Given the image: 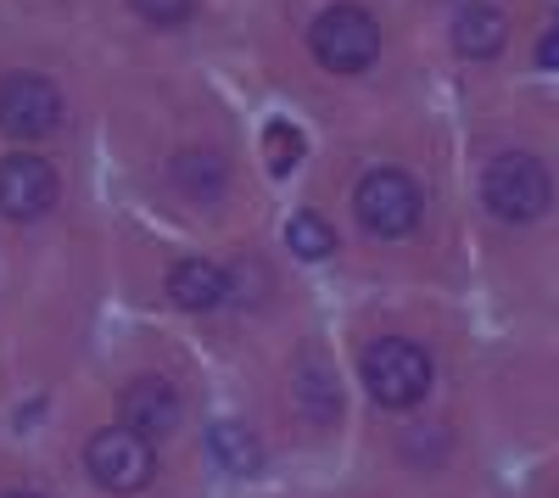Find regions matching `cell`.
<instances>
[{"label": "cell", "instance_id": "cell-13", "mask_svg": "<svg viewBox=\"0 0 559 498\" xmlns=\"http://www.w3.org/2000/svg\"><path fill=\"white\" fill-rule=\"evenodd\" d=\"M207 448H213V460L224 465V476H258V465H263V448H258V437L247 426H213Z\"/></svg>", "mask_w": 559, "mask_h": 498}, {"label": "cell", "instance_id": "cell-18", "mask_svg": "<svg viewBox=\"0 0 559 498\" xmlns=\"http://www.w3.org/2000/svg\"><path fill=\"white\" fill-rule=\"evenodd\" d=\"M537 68H543V73H559V28H548V34L537 39Z\"/></svg>", "mask_w": 559, "mask_h": 498}, {"label": "cell", "instance_id": "cell-6", "mask_svg": "<svg viewBox=\"0 0 559 498\" xmlns=\"http://www.w3.org/2000/svg\"><path fill=\"white\" fill-rule=\"evenodd\" d=\"M62 123V90L39 73H7L0 79V129L12 141H39Z\"/></svg>", "mask_w": 559, "mask_h": 498}, {"label": "cell", "instance_id": "cell-9", "mask_svg": "<svg viewBox=\"0 0 559 498\" xmlns=\"http://www.w3.org/2000/svg\"><path fill=\"white\" fill-rule=\"evenodd\" d=\"M229 297V275L218 263H207V258H185V263H174L168 269V303L174 308H185V313H207V308H218Z\"/></svg>", "mask_w": 559, "mask_h": 498}, {"label": "cell", "instance_id": "cell-19", "mask_svg": "<svg viewBox=\"0 0 559 498\" xmlns=\"http://www.w3.org/2000/svg\"><path fill=\"white\" fill-rule=\"evenodd\" d=\"M0 498H34V493H0Z\"/></svg>", "mask_w": 559, "mask_h": 498}, {"label": "cell", "instance_id": "cell-14", "mask_svg": "<svg viewBox=\"0 0 559 498\" xmlns=\"http://www.w3.org/2000/svg\"><path fill=\"white\" fill-rule=\"evenodd\" d=\"M286 247H292L297 258L319 263V258L336 252V230H331V224H324L319 213H297V218L286 224Z\"/></svg>", "mask_w": 559, "mask_h": 498}, {"label": "cell", "instance_id": "cell-7", "mask_svg": "<svg viewBox=\"0 0 559 498\" xmlns=\"http://www.w3.org/2000/svg\"><path fill=\"white\" fill-rule=\"evenodd\" d=\"M57 168L45 163V157H28V152H17V157H0V213L7 218H17V224H28V218H39V213H51L57 208Z\"/></svg>", "mask_w": 559, "mask_h": 498}, {"label": "cell", "instance_id": "cell-17", "mask_svg": "<svg viewBox=\"0 0 559 498\" xmlns=\"http://www.w3.org/2000/svg\"><path fill=\"white\" fill-rule=\"evenodd\" d=\"M403 454H408V460H419V465H437V460L448 454V431H442V426H414Z\"/></svg>", "mask_w": 559, "mask_h": 498}, {"label": "cell", "instance_id": "cell-1", "mask_svg": "<svg viewBox=\"0 0 559 498\" xmlns=\"http://www.w3.org/2000/svg\"><path fill=\"white\" fill-rule=\"evenodd\" d=\"M364 387L381 410H414L431 392V353L403 336H381L364 347Z\"/></svg>", "mask_w": 559, "mask_h": 498}, {"label": "cell", "instance_id": "cell-3", "mask_svg": "<svg viewBox=\"0 0 559 498\" xmlns=\"http://www.w3.org/2000/svg\"><path fill=\"white\" fill-rule=\"evenodd\" d=\"M358 224L369 236H381V241H403L419 230V213H426V197H419V186L403 174V168H376V174H364L358 179Z\"/></svg>", "mask_w": 559, "mask_h": 498}, {"label": "cell", "instance_id": "cell-15", "mask_svg": "<svg viewBox=\"0 0 559 498\" xmlns=\"http://www.w3.org/2000/svg\"><path fill=\"white\" fill-rule=\"evenodd\" d=\"M263 152H269L274 174H292V168L302 163V141H297V129H292V123H269V134H263Z\"/></svg>", "mask_w": 559, "mask_h": 498}, {"label": "cell", "instance_id": "cell-5", "mask_svg": "<svg viewBox=\"0 0 559 498\" xmlns=\"http://www.w3.org/2000/svg\"><path fill=\"white\" fill-rule=\"evenodd\" d=\"M313 57L331 73H364L381 57V28L364 7H331L313 23Z\"/></svg>", "mask_w": 559, "mask_h": 498}, {"label": "cell", "instance_id": "cell-4", "mask_svg": "<svg viewBox=\"0 0 559 498\" xmlns=\"http://www.w3.org/2000/svg\"><path fill=\"white\" fill-rule=\"evenodd\" d=\"M84 471H90V482H96V487H107V493H118V498L146 493L152 476H157L152 437H140V431H129V426H107V431L90 437Z\"/></svg>", "mask_w": 559, "mask_h": 498}, {"label": "cell", "instance_id": "cell-8", "mask_svg": "<svg viewBox=\"0 0 559 498\" xmlns=\"http://www.w3.org/2000/svg\"><path fill=\"white\" fill-rule=\"evenodd\" d=\"M118 426H129V431H140V437H168V431H179V415H185V403H179V392L163 381V376H140V381H129L123 392H118Z\"/></svg>", "mask_w": 559, "mask_h": 498}, {"label": "cell", "instance_id": "cell-11", "mask_svg": "<svg viewBox=\"0 0 559 498\" xmlns=\"http://www.w3.org/2000/svg\"><path fill=\"white\" fill-rule=\"evenodd\" d=\"M174 186L191 202H218L229 186V163L218 152H179L174 157Z\"/></svg>", "mask_w": 559, "mask_h": 498}, {"label": "cell", "instance_id": "cell-16", "mask_svg": "<svg viewBox=\"0 0 559 498\" xmlns=\"http://www.w3.org/2000/svg\"><path fill=\"white\" fill-rule=\"evenodd\" d=\"M129 7L146 17V23H157V28H179L185 17L197 12V0H129Z\"/></svg>", "mask_w": 559, "mask_h": 498}, {"label": "cell", "instance_id": "cell-10", "mask_svg": "<svg viewBox=\"0 0 559 498\" xmlns=\"http://www.w3.org/2000/svg\"><path fill=\"white\" fill-rule=\"evenodd\" d=\"M503 39H509V17L492 0H476V7H464L453 17V45H459V57H471V62H492L503 51Z\"/></svg>", "mask_w": 559, "mask_h": 498}, {"label": "cell", "instance_id": "cell-2", "mask_svg": "<svg viewBox=\"0 0 559 498\" xmlns=\"http://www.w3.org/2000/svg\"><path fill=\"white\" fill-rule=\"evenodd\" d=\"M481 197H487V213L503 218V224H532L548 213L554 202V179L548 168L532 157V152H503L487 163L481 174Z\"/></svg>", "mask_w": 559, "mask_h": 498}, {"label": "cell", "instance_id": "cell-12", "mask_svg": "<svg viewBox=\"0 0 559 498\" xmlns=\"http://www.w3.org/2000/svg\"><path fill=\"white\" fill-rule=\"evenodd\" d=\"M297 410L313 426H331L342 415V392H336V381H331V370H324V365H302L297 370Z\"/></svg>", "mask_w": 559, "mask_h": 498}]
</instances>
